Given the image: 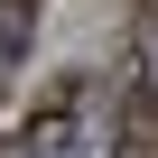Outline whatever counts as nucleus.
I'll return each instance as SVG.
<instances>
[{
    "instance_id": "1",
    "label": "nucleus",
    "mask_w": 158,
    "mask_h": 158,
    "mask_svg": "<svg viewBox=\"0 0 158 158\" xmlns=\"http://www.w3.org/2000/svg\"><path fill=\"white\" fill-rule=\"evenodd\" d=\"M93 84H84V74H56V84H47V102L28 112V130H19V158H84L93 139Z\"/></svg>"
},
{
    "instance_id": "2",
    "label": "nucleus",
    "mask_w": 158,
    "mask_h": 158,
    "mask_svg": "<svg viewBox=\"0 0 158 158\" xmlns=\"http://www.w3.org/2000/svg\"><path fill=\"white\" fill-rule=\"evenodd\" d=\"M37 10H47V0H0V65H10V56H28V37H37Z\"/></svg>"
}]
</instances>
